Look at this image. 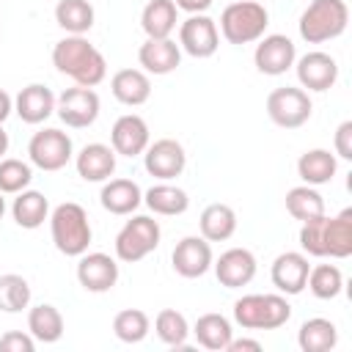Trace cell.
<instances>
[{
    "label": "cell",
    "instance_id": "1",
    "mask_svg": "<svg viewBox=\"0 0 352 352\" xmlns=\"http://www.w3.org/2000/svg\"><path fill=\"white\" fill-rule=\"evenodd\" d=\"M52 63L60 74H69L77 85L94 88L107 77L104 55L82 36H66L52 47Z\"/></svg>",
    "mask_w": 352,
    "mask_h": 352
},
{
    "label": "cell",
    "instance_id": "2",
    "mask_svg": "<svg viewBox=\"0 0 352 352\" xmlns=\"http://www.w3.org/2000/svg\"><path fill=\"white\" fill-rule=\"evenodd\" d=\"M52 242L63 256H82L91 245V223L80 204L66 201L58 204L50 214Z\"/></svg>",
    "mask_w": 352,
    "mask_h": 352
},
{
    "label": "cell",
    "instance_id": "3",
    "mask_svg": "<svg viewBox=\"0 0 352 352\" xmlns=\"http://www.w3.org/2000/svg\"><path fill=\"white\" fill-rule=\"evenodd\" d=\"M289 316L292 305L280 294H245L234 302V319L245 330H278Z\"/></svg>",
    "mask_w": 352,
    "mask_h": 352
},
{
    "label": "cell",
    "instance_id": "4",
    "mask_svg": "<svg viewBox=\"0 0 352 352\" xmlns=\"http://www.w3.org/2000/svg\"><path fill=\"white\" fill-rule=\"evenodd\" d=\"M349 8L344 0H311L300 16V36L308 44L338 38L346 30Z\"/></svg>",
    "mask_w": 352,
    "mask_h": 352
},
{
    "label": "cell",
    "instance_id": "5",
    "mask_svg": "<svg viewBox=\"0 0 352 352\" xmlns=\"http://www.w3.org/2000/svg\"><path fill=\"white\" fill-rule=\"evenodd\" d=\"M270 25V14L256 0H239L223 8L220 14V33L228 44H250L264 36Z\"/></svg>",
    "mask_w": 352,
    "mask_h": 352
},
{
    "label": "cell",
    "instance_id": "6",
    "mask_svg": "<svg viewBox=\"0 0 352 352\" xmlns=\"http://www.w3.org/2000/svg\"><path fill=\"white\" fill-rule=\"evenodd\" d=\"M160 245V223L148 214H135L124 223V228L116 236V256L126 264H135L146 258Z\"/></svg>",
    "mask_w": 352,
    "mask_h": 352
},
{
    "label": "cell",
    "instance_id": "7",
    "mask_svg": "<svg viewBox=\"0 0 352 352\" xmlns=\"http://www.w3.org/2000/svg\"><path fill=\"white\" fill-rule=\"evenodd\" d=\"M311 110H314V104H311V99L302 88L283 85V88H275L267 96V116L272 118V124H278L283 129L302 126L311 118Z\"/></svg>",
    "mask_w": 352,
    "mask_h": 352
},
{
    "label": "cell",
    "instance_id": "8",
    "mask_svg": "<svg viewBox=\"0 0 352 352\" xmlns=\"http://www.w3.org/2000/svg\"><path fill=\"white\" fill-rule=\"evenodd\" d=\"M30 162L41 170H60L72 160V138L60 129H41L28 143Z\"/></svg>",
    "mask_w": 352,
    "mask_h": 352
},
{
    "label": "cell",
    "instance_id": "9",
    "mask_svg": "<svg viewBox=\"0 0 352 352\" xmlns=\"http://www.w3.org/2000/svg\"><path fill=\"white\" fill-rule=\"evenodd\" d=\"M55 113L72 129L91 126L96 121V116H99V96H96L94 88H82V85L66 88L55 99Z\"/></svg>",
    "mask_w": 352,
    "mask_h": 352
},
{
    "label": "cell",
    "instance_id": "10",
    "mask_svg": "<svg viewBox=\"0 0 352 352\" xmlns=\"http://www.w3.org/2000/svg\"><path fill=\"white\" fill-rule=\"evenodd\" d=\"M179 44L192 58H212L220 47V33H217L214 19H209L206 14L187 16L179 28Z\"/></svg>",
    "mask_w": 352,
    "mask_h": 352
},
{
    "label": "cell",
    "instance_id": "11",
    "mask_svg": "<svg viewBox=\"0 0 352 352\" xmlns=\"http://www.w3.org/2000/svg\"><path fill=\"white\" fill-rule=\"evenodd\" d=\"M253 60H256V69H258L261 74H270V77L286 74V69H292L294 60H297L294 41H292L289 36H283V33L261 36L258 44H256Z\"/></svg>",
    "mask_w": 352,
    "mask_h": 352
},
{
    "label": "cell",
    "instance_id": "12",
    "mask_svg": "<svg viewBox=\"0 0 352 352\" xmlns=\"http://www.w3.org/2000/svg\"><path fill=\"white\" fill-rule=\"evenodd\" d=\"M143 162H146V170L154 176V179H162V182H170L176 176H182L184 165H187V154L182 148L179 140L173 138H160L154 143L146 146L143 151Z\"/></svg>",
    "mask_w": 352,
    "mask_h": 352
},
{
    "label": "cell",
    "instance_id": "13",
    "mask_svg": "<svg viewBox=\"0 0 352 352\" xmlns=\"http://www.w3.org/2000/svg\"><path fill=\"white\" fill-rule=\"evenodd\" d=\"M77 280L85 292H110L118 280V264L107 253H82L77 261Z\"/></svg>",
    "mask_w": 352,
    "mask_h": 352
},
{
    "label": "cell",
    "instance_id": "14",
    "mask_svg": "<svg viewBox=\"0 0 352 352\" xmlns=\"http://www.w3.org/2000/svg\"><path fill=\"white\" fill-rule=\"evenodd\" d=\"M297 80L308 91H327L338 80V63L327 52H319V50L305 52L297 60Z\"/></svg>",
    "mask_w": 352,
    "mask_h": 352
},
{
    "label": "cell",
    "instance_id": "15",
    "mask_svg": "<svg viewBox=\"0 0 352 352\" xmlns=\"http://www.w3.org/2000/svg\"><path fill=\"white\" fill-rule=\"evenodd\" d=\"M214 275L226 289L248 286L256 275V256L248 248H231L220 253V258L214 261Z\"/></svg>",
    "mask_w": 352,
    "mask_h": 352
},
{
    "label": "cell",
    "instance_id": "16",
    "mask_svg": "<svg viewBox=\"0 0 352 352\" xmlns=\"http://www.w3.org/2000/svg\"><path fill=\"white\" fill-rule=\"evenodd\" d=\"M308 272H311L308 256H305V253L286 250V253H280V256L272 261L270 278H272V283H275L278 292H283V294H300V292L305 289Z\"/></svg>",
    "mask_w": 352,
    "mask_h": 352
},
{
    "label": "cell",
    "instance_id": "17",
    "mask_svg": "<svg viewBox=\"0 0 352 352\" xmlns=\"http://www.w3.org/2000/svg\"><path fill=\"white\" fill-rule=\"evenodd\" d=\"M170 261L182 278H201L212 267V248L204 236H184L176 242Z\"/></svg>",
    "mask_w": 352,
    "mask_h": 352
},
{
    "label": "cell",
    "instance_id": "18",
    "mask_svg": "<svg viewBox=\"0 0 352 352\" xmlns=\"http://www.w3.org/2000/svg\"><path fill=\"white\" fill-rule=\"evenodd\" d=\"M110 143H113V151L116 154H124V157H138L146 151L148 146V126L140 116L135 113H126L121 118H116L113 129H110Z\"/></svg>",
    "mask_w": 352,
    "mask_h": 352
},
{
    "label": "cell",
    "instance_id": "19",
    "mask_svg": "<svg viewBox=\"0 0 352 352\" xmlns=\"http://www.w3.org/2000/svg\"><path fill=\"white\" fill-rule=\"evenodd\" d=\"M14 113L25 121V124H41L47 121L52 113H55V96L47 85L41 82H33V85H25L16 99H14Z\"/></svg>",
    "mask_w": 352,
    "mask_h": 352
},
{
    "label": "cell",
    "instance_id": "20",
    "mask_svg": "<svg viewBox=\"0 0 352 352\" xmlns=\"http://www.w3.org/2000/svg\"><path fill=\"white\" fill-rule=\"evenodd\" d=\"M138 60L148 74H170L182 60V50L170 38H146L138 50Z\"/></svg>",
    "mask_w": 352,
    "mask_h": 352
},
{
    "label": "cell",
    "instance_id": "21",
    "mask_svg": "<svg viewBox=\"0 0 352 352\" xmlns=\"http://www.w3.org/2000/svg\"><path fill=\"white\" fill-rule=\"evenodd\" d=\"M74 165L85 182H107L116 170V151L104 143H88L77 154Z\"/></svg>",
    "mask_w": 352,
    "mask_h": 352
},
{
    "label": "cell",
    "instance_id": "22",
    "mask_svg": "<svg viewBox=\"0 0 352 352\" xmlns=\"http://www.w3.org/2000/svg\"><path fill=\"white\" fill-rule=\"evenodd\" d=\"M110 91H113V96H116L121 104L138 107V104L148 102V96H151V80H148V74L140 72V69H121V72L113 74Z\"/></svg>",
    "mask_w": 352,
    "mask_h": 352
},
{
    "label": "cell",
    "instance_id": "23",
    "mask_svg": "<svg viewBox=\"0 0 352 352\" xmlns=\"http://www.w3.org/2000/svg\"><path fill=\"white\" fill-rule=\"evenodd\" d=\"M99 201L110 214H132L140 206L143 192L132 179H110L102 187Z\"/></svg>",
    "mask_w": 352,
    "mask_h": 352
},
{
    "label": "cell",
    "instance_id": "24",
    "mask_svg": "<svg viewBox=\"0 0 352 352\" xmlns=\"http://www.w3.org/2000/svg\"><path fill=\"white\" fill-rule=\"evenodd\" d=\"M201 236L206 242H226L236 231V212L228 204H209L201 212Z\"/></svg>",
    "mask_w": 352,
    "mask_h": 352
},
{
    "label": "cell",
    "instance_id": "25",
    "mask_svg": "<svg viewBox=\"0 0 352 352\" xmlns=\"http://www.w3.org/2000/svg\"><path fill=\"white\" fill-rule=\"evenodd\" d=\"M176 3L173 0H148L140 14V28L148 38H170L176 30Z\"/></svg>",
    "mask_w": 352,
    "mask_h": 352
},
{
    "label": "cell",
    "instance_id": "26",
    "mask_svg": "<svg viewBox=\"0 0 352 352\" xmlns=\"http://www.w3.org/2000/svg\"><path fill=\"white\" fill-rule=\"evenodd\" d=\"M297 344H300L302 352H330L338 344V330L330 319L314 316V319H305L300 324Z\"/></svg>",
    "mask_w": 352,
    "mask_h": 352
},
{
    "label": "cell",
    "instance_id": "27",
    "mask_svg": "<svg viewBox=\"0 0 352 352\" xmlns=\"http://www.w3.org/2000/svg\"><path fill=\"white\" fill-rule=\"evenodd\" d=\"M11 214L19 228H38L50 214V201L38 190H22L11 204Z\"/></svg>",
    "mask_w": 352,
    "mask_h": 352
},
{
    "label": "cell",
    "instance_id": "28",
    "mask_svg": "<svg viewBox=\"0 0 352 352\" xmlns=\"http://www.w3.org/2000/svg\"><path fill=\"white\" fill-rule=\"evenodd\" d=\"M324 256L346 258L352 256V209H344L324 223Z\"/></svg>",
    "mask_w": 352,
    "mask_h": 352
},
{
    "label": "cell",
    "instance_id": "29",
    "mask_svg": "<svg viewBox=\"0 0 352 352\" xmlns=\"http://www.w3.org/2000/svg\"><path fill=\"white\" fill-rule=\"evenodd\" d=\"M297 173L311 187L327 184L336 176V154H330L327 148H311L297 160Z\"/></svg>",
    "mask_w": 352,
    "mask_h": 352
},
{
    "label": "cell",
    "instance_id": "30",
    "mask_svg": "<svg viewBox=\"0 0 352 352\" xmlns=\"http://www.w3.org/2000/svg\"><path fill=\"white\" fill-rule=\"evenodd\" d=\"M28 330L36 341L41 344H55L60 336H63V316L55 305L50 302H41L36 308H30L28 314Z\"/></svg>",
    "mask_w": 352,
    "mask_h": 352
},
{
    "label": "cell",
    "instance_id": "31",
    "mask_svg": "<svg viewBox=\"0 0 352 352\" xmlns=\"http://www.w3.org/2000/svg\"><path fill=\"white\" fill-rule=\"evenodd\" d=\"M192 333H195V338H198V344H201L204 349L223 352V349L228 346L234 330H231V322H228L223 314H204V316H198Z\"/></svg>",
    "mask_w": 352,
    "mask_h": 352
},
{
    "label": "cell",
    "instance_id": "32",
    "mask_svg": "<svg viewBox=\"0 0 352 352\" xmlns=\"http://www.w3.org/2000/svg\"><path fill=\"white\" fill-rule=\"evenodd\" d=\"M55 22L72 33V36H82L94 28V6L88 0H58L55 6Z\"/></svg>",
    "mask_w": 352,
    "mask_h": 352
},
{
    "label": "cell",
    "instance_id": "33",
    "mask_svg": "<svg viewBox=\"0 0 352 352\" xmlns=\"http://www.w3.org/2000/svg\"><path fill=\"white\" fill-rule=\"evenodd\" d=\"M143 201H146V206H148L154 214H165V217L182 214V212H187V206H190L187 192H184L182 187H173V184H154V187L143 195Z\"/></svg>",
    "mask_w": 352,
    "mask_h": 352
},
{
    "label": "cell",
    "instance_id": "34",
    "mask_svg": "<svg viewBox=\"0 0 352 352\" xmlns=\"http://www.w3.org/2000/svg\"><path fill=\"white\" fill-rule=\"evenodd\" d=\"M286 212L294 217V220H311V217H319L324 214V198L311 187V184H300V187H292L286 192Z\"/></svg>",
    "mask_w": 352,
    "mask_h": 352
},
{
    "label": "cell",
    "instance_id": "35",
    "mask_svg": "<svg viewBox=\"0 0 352 352\" xmlns=\"http://www.w3.org/2000/svg\"><path fill=\"white\" fill-rule=\"evenodd\" d=\"M305 286L311 289L314 297H319V300H333V297H338L341 289H344V275H341V270H338L336 264H316V267H311Z\"/></svg>",
    "mask_w": 352,
    "mask_h": 352
},
{
    "label": "cell",
    "instance_id": "36",
    "mask_svg": "<svg viewBox=\"0 0 352 352\" xmlns=\"http://www.w3.org/2000/svg\"><path fill=\"white\" fill-rule=\"evenodd\" d=\"M154 330L160 336V341H165L168 346L173 349H182L187 344V336H190V324L184 319V314L173 311V308H162L154 319Z\"/></svg>",
    "mask_w": 352,
    "mask_h": 352
},
{
    "label": "cell",
    "instance_id": "37",
    "mask_svg": "<svg viewBox=\"0 0 352 352\" xmlns=\"http://www.w3.org/2000/svg\"><path fill=\"white\" fill-rule=\"evenodd\" d=\"M151 330V322L148 316L140 311V308H126V311H118L116 319H113V333L124 341V344H138L148 336Z\"/></svg>",
    "mask_w": 352,
    "mask_h": 352
},
{
    "label": "cell",
    "instance_id": "38",
    "mask_svg": "<svg viewBox=\"0 0 352 352\" xmlns=\"http://www.w3.org/2000/svg\"><path fill=\"white\" fill-rule=\"evenodd\" d=\"M30 302V286L22 275H0V311L6 314H19Z\"/></svg>",
    "mask_w": 352,
    "mask_h": 352
},
{
    "label": "cell",
    "instance_id": "39",
    "mask_svg": "<svg viewBox=\"0 0 352 352\" xmlns=\"http://www.w3.org/2000/svg\"><path fill=\"white\" fill-rule=\"evenodd\" d=\"M33 179V170L28 162L22 160H0V192H8V195H16L22 192Z\"/></svg>",
    "mask_w": 352,
    "mask_h": 352
},
{
    "label": "cell",
    "instance_id": "40",
    "mask_svg": "<svg viewBox=\"0 0 352 352\" xmlns=\"http://www.w3.org/2000/svg\"><path fill=\"white\" fill-rule=\"evenodd\" d=\"M324 223H327L324 214L311 217V220H302V228H300V248H302L308 256H316V258L324 256Z\"/></svg>",
    "mask_w": 352,
    "mask_h": 352
},
{
    "label": "cell",
    "instance_id": "41",
    "mask_svg": "<svg viewBox=\"0 0 352 352\" xmlns=\"http://www.w3.org/2000/svg\"><path fill=\"white\" fill-rule=\"evenodd\" d=\"M33 346H36V341L30 333L11 330V333L0 336V352H33Z\"/></svg>",
    "mask_w": 352,
    "mask_h": 352
},
{
    "label": "cell",
    "instance_id": "42",
    "mask_svg": "<svg viewBox=\"0 0 352 352\" xmlns=\"http://www.w3.org/2000/svg\"><path fill=\"white\" fill-rule=\"evenodd\" d=\"M336 154L344 157V160H352V121H344L338 129H336Z\"/></svg>",
    "mask_w": 352,
    "mask_h": 352
},
{
    "label": "cell",
    "instance_id": "43",
    "mask_svg": "<svg viewBox=\"0 0 352 352\" xmlns=\"http://www.w3.org/2000/svg\"><path fill=\"white\" fill-rule=\"evenodd\" d=\"M173 3H176V8H182L187 14H204L212 6V0H173Z\"/></svg>",
    "mask_w": 352,
    "mask_h": 352
},
{
    "label": "cell",
    "instance_id": "44",
    "mask_svg": "<svg viewBox=\"0 0 352 352\" xmlns=\"http://www.w3.org/2000/svg\"><path fill=\"white\" fill-rule=\"evenodd\" d=\"M228 352H242V349H250V352H261V344L258 341H253V338H239V341H228V346H226Z\"/></svg>",
    "mask_w": 352,
    "mask_h": 352
},
{
    "label": "cell",
    "instance_id": "45",
    "mask_svg": "<svg viewBox=\"0 0 352 352\" xmlns=\"http://www.w3.org/2000/svg\"><path fill=\"white\" fill-rule=\"evenodd\" d=\"M11 110H14V102H11V96H8V94L0 88V124H3V121L11 116Z\"/></svg>",
    "mask_w": 352,
    "mask_h": 352
},
{
    "label": "cell",
    "instance_id": "46",
    "mask_svg": "<svg viewBox=\"0 0 352 352\" xmlns=\"http://www.w3.org/2000/svg\"><path fill=\"white\" fill-rule=\"evenodd\" d=\"M6 151H8V132H6L3 124H0V160H3Z\"/></svg>",
    "mask_w": 352,
    "mask_h": 352
},
{
    "label": "cell",
    "instance_id": "47",
    "mask_svg": "<svg viewBox=\"0 0 352 352\" xmlns=\"http://www.w3.org/2000/svg\"><path fill=\"white\" fill-rule=\"evenodd\" d=\"M6 214V198H3V192H0V217Z\"/></svg>",
    "mask_w": 352,
    "mask_h": 352
}]
</instances>
